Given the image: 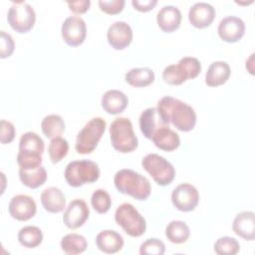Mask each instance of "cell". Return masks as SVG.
<instances>
[{
	"label": "cell",
	"instance_id": "1",
	"mask_svg": "<svg viewBox=\"0 0 255 255\" xmlns=\"http://www.w3.org/2000/svg\"><path fill=\"white\" fill-rule=\"evenodd\" d=\"M157 112L164 124H172L180 131H190L196 124V113L188 104L170 96L157 102Z\"/></svg>",
	"mask_w": 255,
	"mask_h": 255
},
{
	"label": "cell",
	"instance_id": "2",
	"mask_svg": "<svg viewBox=\"0 0 255 255\" xmlns=\"http://www.w3.org/2000/svg\"><path fill=\"white\" fill-rule=\"evenodd\" d=\"M114 183L121 193L129 195L137 200H146L151 192L149 180L129 168H123L117 171Z\"/></svg>",
	"mask_w": 255,
	"mask_h": 255
},
{
	"label": "cell",
	"instance_id": "3",
	"mask_svg": "<svg viewBox=\"0 0 255 255\" xmlns=\"http://www.w3.org/2000/svg\"><path fill=\"white\" fill-rule=\"evenodd\" d=\"M45 144L42 137L34 131L23 133L19 140L17 162L20 168L31 169L42 165Z\"/></svg>",
	"mask_w": 255,
	"mask_h": 255
},
{
	"label": "cell",
	"instance_id": "4",
	"mask_svg": "<svg viewBox=\"0 0 255 255\" xmlns=\"http://www.w3.org/2000/svg\"><path fill=\"white\" fill-rule=\"evenodd\" d=\"M111 143L113 147L121 153L132 152L138 145V139L133 131V127L129 119L117 118L109 128Z\"/></svg>",
	"mask_w": 255,
	"mask_h": 255
},
{
	"label": "cell",
	"instance_id": "5",
	"mask_svg": "<svg viewBox=\"0 0 255 255\" xmlns=\"http://www.w3.org/2000/svg\"><path fill=\"white\" fill-rule=\"evenodd\" d=\"M101 174L98 163L89 159L73 160L65 168V179L72 187H80L86 183L96 182Z\"/></svg>",
	"mask_w": 255,
	"mask_h": 255
},
{
	"label": "cell",
	"instance_id": "6",
	"mask_svg": "<svg viewBox=\"0 0 255 255\" xmlns=\"http://www.w3.org/2000/svg\"><path fill=\"white\" fill-rule=\"evenodd\" d=\"M106 128L107 123L103 118L97 117L90 120L77 134L76 151L80 154L92 153L98 146Z\"/></svg>",
	"mask_w": 255,
	"mask_h": 255
},
{
	"label": "cell",
	"instance_id": "7",
	"mask_svg": "<svg viewBox=\"0 0 255 255\" xmlns=\"http://www.w3.org/2000/svg\"><path fill=\"white\" fill-rule=\"evenodd\" d=\"M115 220L130 237H139L146 230L144 217L130 203H122L115 212Z\"/></svg>",
	"mask_w": 255,
	"mask_h": 255
},
{
	"label": "cell",
	"instance_id": "8",
	"mask_svg": "<svg viewBox=\"0 0 255 255\" xmlns=\"http://www.w3.org/2000/svg\"><path fill=\"white\" fill-rule=\"evenodd\" d=\"M141 165L160 186H166L174 179L175 169L173 165L157 153L146 154L141 160Z\"/></svg>",
	"mask_w": 255,
	"mask_h": 255
},
{
	"label": "cell",
	"instance_id": "9",
	"mask_svg": "<svg viewBox=\"0 0 255 255\" xmlns=\"http://www.w3.org/2000/svg\"><path fill=\"white\" fill-rule=\"evenodd\" d=\"M7 21L17 33H28L35 25L36 13L34 8L26 2H13L7 13Z\"/></svg>",
	"mask_w": 255,
	"mask_h": 255
},
{
	"label": "cell",
	"instance_id": "10",
	"mask_svg": "<svg viewBox=\"0 0 255 255\" xmlns=\"http://www.w3.org/2000/svg\"><path fill=\"white\" fill-rule=\"evenodd\" d=\"M61 35L64 42L71 47L82 45L87 36V25L80 16H69L62 23Z\"/></svg>",
	"mask_w": 255,
	"mask_h": 255
},
{
	"label": "cell",
	"instance_id": "11",
	"mask_svg": "<svg viewBox=\"0 0 255 255\" xmlns=\"http://www.w3.org/2000/svg\"><path fill=\"white\" fill-rule=\"evenodd\" d=\"M171 202L179 211H192L196 208L199 202V192L194 185L190 183H181L172 190Z\"/></svg>",
	"mask_w": 255,
	"mask_h": 255
},
{
	"label": "cell",
	"instance_id": "12",
	"mask_svg": "<svg viewBox=\"0 0 255 255\" xmlns=\"http://www.w3.org/2000/svg\"><path fill=\"white\" fill-rule=\"evenodd\" d=\"M10 215L18 221H27L33 218L37 212L35 200L26 194H17L13 196L8 205Z\"/></svg>",
	"mask_w": 255,
	"mask_h": 255
},
{
	"label": "cell",
	"instance_id": "13",
	"mask_svg": "<svg viewBox=\"0 0 255 255\" xmlns=\"http://www.w3.org/2000/svg\"><path fill=\"white\" fill-rule=\"evenodd\" d=\"M90 216V208L85 200L74 199L67 206L64 215L63 222L70 229H77L83 226Z\"/></svg>",
	"mask_w": 255,
	"mask_h": 255
},
{
	"label": "cell",
	"instance_id": "14",
	"mask_svg": "<svg viewBox=\"0 0 255 255\" xmlns=\"http://www.w3.org/2000/svg\"><path fill=\"white\" fill-rule=\"evenodd\" d=\"M217 33L226 43H236L245 34V23L237 16H226L218 24Z\"/></svg>",
	"mask_w": 255,
	"mask_h": 255
},
{
	"label": "cell",
	"instance_id": "15",
	"mask_svg": "<svg viewBox=\"0 0 255 255\" xmlns=\"http://www.w3.org/2000/svg\"><path fill=\"white\" fill-rule=\"evenodd\" d=\"M132 30L125 21H116L108 29L107 39L115 50H124L132 41Z\"/></svg>",
	"mask_w": 255,
	"mask_h": 255
},
{
	"label": "cell",
	"instance_id": "16",
	"mask_svg": "<svg viewBox=\"0 0 255 255\" xmlns=\"http://www.w3.org/2000/svg\"><path fill=\"white\" fill-rule=\"evenodd\" d=\"M215 15V9L211 4L206 2H196L189 8L188 20L193 27L203 29L212 24Z\"/></svg>",
	"mask_w": 255,
	"mask_h": 255
},
{
	"label": "cell",
	"instance_id": "17",
	"mask_svg": "<svg viewBox=\"0 0 255 255\" xmlns=\"http://www.w3.org/2000/svg\"><path fill=\"white\" fill-rule=\"evenodd\" d=\"M232 230L244 240L253 241L255 239V213L253 211L238 213L232 222Z\"/></svg>",
	"mask_w": 255,
	"mask_h": 255
},
{
	"label": "cell",
	"instance_id": "18",
	"mask_svg": "<svg viewBox=\"0 0 255 255\" xmlns=\"http://www.w3.org/2000/svg\"><path fill=\"white\" fill-rule=\"evenodd\" d=\"M180 10L172 5L163 6L156 15V23L159 29L165 33H171L177 30L181 23Z\"/></svg>",
	"mask_w": 255,
	"mask_h": 255
},
{
	"label": "cell",
	"instance_id": "19",
	"mask_svg": "<svg viewBox=\"0 0 255 255\" xmlns=\"http://www.w3.org/2000/svg\"><path fill=\"white\" fill-rule=\"evenodd\" d=\"M153 144L163 151H173L180 145V138L177 132L172 130L168 125L161 126L151 136Z\"/></svg>",
	"mask_w": 255,
	"mask_h": 255
},
{
	"label": "cell",
	"instance_id": "20",
	"mask_svg": "<svg viewBox=\"0 0 255 255\" xmlns=\"http://www.w3.org/2000/svg\"><path fill=\"white\" fill-rule=\"evenodd\" d=\"M123 236L115 230H103L96 237V244L100 251L107 254H114L124 247Z\"/></svg>",
	"mask_w": 255,
	"mask_h": 255
},
{
	"label": "cell",
	"instance_id": "21",
	"mask_svg": "<svg viewBox=\"0 0 255 255\" xmlns=\"http://www.w3.org/2000/svg\"><path fill=\"white\" fill-rule=\"evenodd\" d=\"M102 108L110 115L123 113L128 104V99L125 93L119 90H109L102 96Z\"/></svg>",
	"mask_w": 255,
	"mask_h": 255
},
{
	"label": "cell",
	"instance_id": "22",
	"mask_svg": "<svg viewBox=\"0 0 255 255\" xmlns=\"http://www.w3.org/2000/svg\"><path fill=\"white\" fill-rule=\"evenodd\" d=\"M41 204L50 213H59L66 207V197L61 189L51 186L41 193Z\"/></svg>",
	"mask_w": 255,
	"mask_h": 255
},
{
	"label": "cell",
	"instance_id": "23",
	"mask_svg": "<svg viewBox=\"0 0 255 255\" xmlns=\"http://www.w3.org/2000/svg\"><path fill=\"white\" fill-rule=\"evenodd\" d=\"M230 75L231 69L226 62H212L205 74V84L209 87H219L228 81Z\"/></svg>",
	"mask_w": 255,
	"mask_h": 255
},
{
	"label": "cell",
	"instance_id": "24",
	"mask_svg": "<svg viewBox=\"0 0 255 255\" xmlns=\"http://www.w3.org/2000/svg\"><path fill=\"white\" fill-rule=\"evenodd\" d=\"M139 128L142 134L147 138L151 139L154 131L161 126L166 124L163 123L160 116L158 115L156 108H147L139 116Z\"/></svg>",
	"mask_w": 255,
	"mask_h": 255
},
{
	"label": "cell",
	"instance_id": "25",
	"mask_svg": "<svg viewBox=\"0 0 255 255\" xmlns=\"http://www.w3.org/2000/svg\"><path fill=\"white\" fill-rule=\"evenodd\" d=\"M154 72L149 68H132L125 75L126 82L135 88H143L154 82Z\"/></svg>",
	"mask_w": 255,
	"mask_h": 255
},
{
	"label": "cell",
	"instance_id": "26",
	"mask_svg": "<svg viewBox=\"0 0 255 255\" xmlns=\"http://www.w3.org/2000/svg\"><path fill=\"white\" fill-rule=\"evenodd\" d=\"M47 171L43 165L31 169L19 168V177L21 182L31 189H35L43 185L47 180Z\"/></svg>",
	"mask_w": 255,
	"mask_h": 255
},
{
	"label": "cell",
	"instance_id": "27",
	"mask_svg": "<svg viewBox=\"0 0 255 255\" xmlns=\"http://www.w3.org/2000/svg\"><path fill=\"white\" fill-rule=\"evenodd\" d=\"M61 249L69 255H77L86 251L88 247L87 239L78 233H69L62 237Z\"/></svg>",
	"mask_w": 255,
	"mask_h": 255
},
{
	"label": "cell",
	"instance_id": "28",
	"mask_svg": "<svg viewBox=\"0 0 255 255\" xmlns=\"http://www.w3.org/2000/svg\"><path fill=\"white\" fill-rule=\"evenodd\" d=\"M65 128L66 125L63 118L56 114L46 116L41 122L42 132L46 137L51 139L61 136V134L65 131Z\"/></svg>",
	"mask_w": 255,
	"mask_h": 255
},
{
	"label": "cell",
	"instance_id": "29",
	"mask_svg": "<svg viewBox=\"0 0 255 255\" xmlns=\"http://www.w3.org/2000/svg\"><path fill=\"white\" fill-rule=\"evenodd\" d=\"M190 235L188 225L181 220L170 221L165 228L166 238L174 244H182L186 242Z\"/></svg>",
	"mask_w": 255,
	"mask_h": 255
},
{
	"label": "cell",
	"instance_id": "30",
	"mask_svg": "<svg viewBox=\"0 0 255 255\" xmlns=\"http://www.w3.org/2000/svg\"><path fill=\"white\" fill-rule=\"evenodd\" d=\"M18 241L26 248H36L43 241V233L37 226H24L18 232Z\"/></svg>",
	"mask_w": 255,
	"mask_h": 255
},
{
	"label": "cell",
	"instance_id": "31",
	"mask_svg": "<svg viewBox=\"0 0 255 255\" xmlns=\"http://www.w3.org/2000/svg\"><path fill=\"white\" fill-rule=\"evenodd\" d=\"M162 79L168 85L179 86L189 80V77L184 68L177 62V64L166 66L163 69Z\"/></svg>",
	"mask_w": 255,
	"mask_h": 255
},
{
	"label": "cell",
	"instance_id": "32",
	"mask_svg": "<svg viewBox=\"0 0 255 255\" xmlns=\"http://www.w3.org/2000/svg\"><path fill=\"white\" fill-rule=\"evenodd\" d=\"M68 151L69 143L65 138L58 136L51 139L48 146V153L52 163L60 162L64 157H66Z\"/></svg>",
	"mask_w": 255,
	"mask_h": 255
},
{
	"label": "cell",
	"instance_id": "33",
	"mask_svg": "<svg viewBox=\"0 0 255 255\" xmlns=\"http://www.w3.org/2000/svg\"><path fill=\"white\" fill-rule=\"evenodd\" d=\"M91 204L95 211L100 214L107 213L112 206V198L106 189H96L91 196Z\"/></svg>",
	"mask_w": 255,
	"mask_h": 255
},
{
	"label": "cell",
	"instance_id": "34",
	"mask_svg": "<svg viewBox=\"0 0 255 255\" xmlns=\"http://www.w3.org/2000/svg\"><path fill=\"white\" fill-rule=\"evenodd\" d=\"M213 250L218 255H235L240 250V244L233 237L223 236L215 241Z\"/></svg>",
	"mask_w": 255,
	"mask_h": 255
},
{
	"label": "cell",
	"instance_id": "35",
	"mask_svg": "<svg viewBox=\"0 0 255 255\" xmlns=\"http://www.w3.org/2000/svg\"><path fill=\"white\" fill-rule=\"evenodd\" d=\"M164 252L165 245L157 238H149L142 242L139 247L140 255H162Z\"/></svg>",
	"mask_w": 255,
	"mask_h": 255
},
{
	"label": "cell",
	"instance_id": "36",
	"mask_svg": "<svg viewBox=\"0 0 255 255\" xmlns=\"http://www.w3.org/2000/svg\"><path fill=\"white\" fill-rule=\"evenodd\" d=\"M178 63L184 68L186 73L188 74L189 79L196 78L201 72V64L197 58L194 57H183Z\"/></svg>",
	"mask_w": 255,
	"mask_h": 255
},
{
	"label": "cell",
	"instance_id": "37",
	"mask_svg": "<svg viewBox=\"0 0 255 255\" xmlns=\"http://www.w3.org/2000/svg\"><path fill=\"white\" fill-rule=\"evenodd\" d=\"M15 49V42L12 36L5 31H0V58L10 57Z\"/></svg>",
	"mask_w": 255,
	"mask_h": 255
},
{
	"label": "cell",
	"instance_id": "38",
	"mask_svg": "<svg viewBox=\"0 0 255 255\" xmlns=\"http://www.w3.org/2000/svg\"><path fill=\"white\" fill-rule=\"evenodd\" d=\"M125 0H100L99 1V7L100 9L109 15H116L123 11L125 7Z\"/></svg>",
	"mask_w": 255,
	"mask_h": 255
},
{
	"label": "cell",
	"instance_id": "39",
	"mask_svg": "<svg viewBox=\"0 0 255 255\" xmlns=\"http://www.w3.org/2000/svg\"><path fill=\"white\" fill-rule=\"evenodd\" d=\"M15 127L14 125L6 120L0 122V141L3 144H7L13 141L15 137Z\"/></svg>",
	"mask_w": 255,
	"mask_h": 255
},
{
	"label": "cell",
	"instance_id": "40",
	"mask_svg": "<svg viewBox=\"0 0 255 255\" xmlns=\"http://www.w3.org/2000/svg\"><path fill=\"white\" fill-rule=\"evenodd\" d=\"M69 9L74 12L75 14H84L86 13L90 6H91V1L90 0H80V1H69L67 2Z\"/></svg>",
	"mask_w": 255,
	"mask_h": 255
},
{
	"label": "cell",
	"instance_id": "41",
	"mask_svg": "<svg viewBox=\"0 0 255 255\" xmlns=\"http://www.w3.org/2000/svg\"><path fill=\"white\" fill-rule=\"evenodd\" d=\"M157 4L156 0H146V1H140V0H132L131 5L133 8L139 12H148L154 8V6Z\"/></svg>",
	"mask_w": 255,
	"mask_h": 255
}]
</instances>
